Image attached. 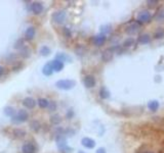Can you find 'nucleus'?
I'll use <instances>...</instances> for the list:
<instances>
[{"mask_svg":"<svg viewBox=\"0 0 164 153\" xmlns=\"http://www.w3.org/2000/svg\"><path fill=\"white\" fill-rule=\"evenodd\" d=\"M51 64H52V69H54V72H61V70L64 69V62H62V61L58 59L52 60Z\"/></svg>","mask_w":164,"mask_h":153,"instance_id":"15","label":"nucleus"},{"mask_svg":"<svg viewBox=\"0 0 164 153\" xmlns=\"http://www.w3.org/2000/svg\"><path fill=\"white\" fill-rule=\"evenodd\" d=\"M83 85L87 89L93 88L95 86V78L92 75H87L83 78Z\"/></svg>","mask_w":164,"mask_h":153,"instance_id":"7","label":"nucleus"},{"mask_svg":"<svg viewBox=\"0 0 164 153\" xmlns=\"http://www.w3.org/2000/svg\"><path fill=\"white\" fill-rule=\"evenodd\" d=\"M23 105H24L25 107L29 108V109H32V108H34L35 105H36V101H35V99L32 98V97H27V98H25L23 100Z\"/></svg>","mask_w":164,"mask_h":153,"instance_id":"12","label":"nucleus"},{"mask_svg":"<svg viewBox=\"0 0 164 153\" xmlns=\"http://www.w3.org/2000/svg\"><path fill=\"white\" fill-rule=\"evenodd\" d=\"M57 107H58V105L54 101H49V105L47 107L49 111H55L57 110Z\"/></svg>","mask_w":164,"mask_h":153,"instance_id":"32","label":"nucleus"},{"mask_svg":"<svg viewBox=\"0 0 164 153\" xmlns=\"http://www.w3.org/2000/svg\"><path fill=\"white\" fill-rule=\"evenodd\" d=\"M24 47V44H23V40H19L17 42H16V44H14V48H23Z\"/></svg>","mask_w":164,"mask_h":153,"instance_id":"35","label":"nucleus"},{"mask_svg":"<svg viewBox=\"0 0 164 153\" xmlns=\"http://www.w3.org/2000/svg\"><path fill=\"white\" fill-rule=\"evenodd\" d=\"M113 54H114V52L112 51V50H111V48L105 50V51L102 53V61H105V62H108V61H110L113 58Z\"/></svg>","mask_w":164,"mask_h":153,"instance_id":"13","label":"nucleus"},{"mask_svg":"<svg viewBox=\"0 0 164 153\" xmlns=\"http://www.w3.org/2000/svg\"><path fill=\"white\" fill-rule=\"evenodd\" d=\"M67 19V12L65 10H58L54 12L51 16V20L52 22L57 25H62V23H65V20Z\"/></svg>","mask_w":164,"mask_h":153,"instance_id":"3","label":"nucleus"},{"mask_svg":"<svg viewBox=\"0 0 164 153\" xmlns=\"http://www.w3.org/2000/svg\"><path fill=\"white\" fill-rule=\"evenodd\" d=\"M30 10L34 14H40L43 11V5L41 2H38V1L32 2L31 6H30Z\"/></svg>","mask_w":164,"mask_h":153,"instance_id":"9","label":"nucleus"},{"mask_svg":"<svg viewBox=\"0 0 164 153\" xmlns=\"http://www.w3.org/2000/svg\"><path fill=\"white\" fill-rule=\"evenodd\" d=\"M13 135L16 138H24L26 136V132L24 130H20V129H16V130H13Z\"/></svg>","mask_w":164,"mask_h":153,"instance_id":"24","label":"nucleus"},{"mask_svg":"<svg viewBox=\"0 0 164 153\" xmlns=\"http://www.w3.org/2000/svg\"><path fill=\"white\" fill-rule=\"evenodd\" d=\"M140 30V23L137 22L131 23L130 25H128L126 29H125V32L128 35H136V33H139Z\"/></svg>","mask_w":164,"mask_h":153,"instance_id":"6","label":"nucleus"},{"mask_svg":"<svg viewBox=\"0 0 164 153\" xmlns=\"http://www.w3.org/2000/svg\"><path fill=\"white\" fill-rule=\"evenodd\" d=\"M143 153H154V152H152V151H145V152H143Z\"/></svg>","mask_w":164,"mask_h":153,"instance_id":"39","label":"nucleus"},{"mask_svg":"<svg viewBox=\"0 0 164 153\" xmlns=\"http://www.w3.org/2000/svg\"><path fill=\"white\" fill-rule=\"evenodd\" d=\"M95 153H107V152H106V150H105V148H99L96 150Z\"/></svg>","mask_w":164,"mask_h":153,"instance_id":"37","label":"nucleus"},{"mask_svg":"<svg viewBox=\"0 0 164 153\" xmlns=\"http://www.w3.org/2000/svg\"><path fill=\"white\" fill-rule=\"evenodd\" d=\"M35 34H36V30H35L34 27H29L25 32V38L29 41L33 40L35 37Z\"/></svg>","mask_w":164,"mask_h":153,"instance_id":"14","label":"nucleus"},{"mask_svg":"<svg viewBox=\"0 0 164 153\" xmlns=\"http://www.w3.org/2000/svg\"><path fill=\"white\" fill-rule=\"evenodd\" d=\"M154 19L156 20L157 22H162L164 20V8H160V9L157 11L154 16Z\"/></svg>","mask_w":164,"mask_h":153,"instance_id":"21","label":"nucleus"},{"mask_svg":"<svg viewBox=\"0 0 164 153\" xmlns=\"http://www.w3.org/2000/svg\"><path fill=\"white\" fill-rule=\"evenodd\" d=\"M4 113H5V116H9V117L13 119V117L16 116V110H14L13 107L8 106V107L4 108Z\"/></svg>","mask_w":164,"mask_h":153,"instance_id":"22","label":"nucleus"},{"mask_svg":"<svg viewBox=\"0 0 164 153\" xmlns=\"http://www.w3.org/2000/svg\"><path fill=\"white\" fill-rule=\"evenodd\" d=\"M134 44V39L132 37H129V38H127V39H125L124 40V42H123V47L124 48H128V47H131Z\"/></svg>","mask_w":164,"mask_h":153,"instance_id":"25","label":"nucleus"},{"mask_svg":"<svg viewBox=\"0 0 164 153\" xmlns=\"http://www.w3.org/2000/svg\"><path fill=\"white\" fill-rule=\"evenodd\" d=\"M78 153H85V152H83V151H78Z\"/></svg>","mask_w":164,"mask_h":153,"instance_id":"40","label":"nucleus"},{"mask_svg":"<svg viewBox=\"0 0 164 153\" xmlns=\"http://www.w3.org/2000/svg\"><path fill=\"white\" fill-rule=\"evenodd\" d=\"M111 31H112V29H111V26H109V25L102 26L101 27V32H102V34H104V35L111 33Z\"/></svg>","mask_w":164,"mask_h":153,"instance_id":"30","label":"nucleus"},{"mask_svg":"<svg viewBox=\"0 0 164 153\" xmlns=\"http://www.w3.org/2000/svg\"><path fill=\"white\" fill-rule=\"evenodd\" d=\"M30 53H31V50L29 49L27 46H24L22 49H20V56L25 57V58H28L29 56H30Z\"/></svg>","mask_w":164,"mask_h":153,"instance_id":"23","label":"nucleus"},{"mask_svg":"<svg viewBox=\"0 0 164 153\" xmlns=\"http://www.w3.org/2000/svg\"><path fill=\"white\" fill-rule=\"evenodd\" d=\"M73 114H74V112H73V110L72 109H70L68 112H67V119H71V117L73 116Z\"/></svg>","mask_w":164,"mask_h":153,"instance_id":"36","label":"nucleus"},{"mask_svg":"<svg viewBox=\"0 0 164 153\" xmlns=\"http://www.w3.org/2000/svg\"><path fill=\"white\" fill-rule=\"evenodd\" d=\"M38 105H39L41 108H47L49 105V101L45 98H40L38 100Z\"/></svg>","mask_w":164,"mask_h":153,"instance_id":"26","label":"nucleus"},{"mask_svg":"<svg viewBox=\"0 0 164 153\" xmlns=\"http://www.w3.org/2000/svg\"><path fill=\"white\" fill-rule=\"evenodd\" d=\"M55 140H57L58 149H60L62 152H71L72 151V148H70V147H68V145H67L66 138L63 134H58Z\"/></svg>","mask_w":164,"mask_h":153,"instance_id":"1","label":"nucleus"},{"mask_svg":"<svg viewBox=\"0 0 164 153\" xmlns=\"http://www.w3.org/2000/svg\"><path fill=\"white\" fill-rule=\"evenodd\" d=\"M99 97H101L102 99H107L110 97V92H109V90H107L106 87H102L101 89H99Z\"/></svg>","mask_w":164,"mask_h":153,"instance_id":"19","label":"nucleus"},{"mask_svg":"<svg viewBox=\"0 0 164 153\" xmlns=\"http://www.w3.org/2000/svg\"><path fill=\"white\" fill-rule=\"evenodd\" d=\"M62 122V117L58 116V114H54L50 117V123H54V125H58Z\"/></svg>","mask_w":164,"mask_h":153,"instance_id":"29","label":"nucleus"},{"mask_svg":"<svg viewBox=\"0 0 164 153\" xmlns=\"http://www.w3.org/2000/svg\"><path fill=\"white\" fill-rule=\"evenodd\" d=\"M55 86L61 90H71L76 86V82L73 80H60L55 83Z\"/></svg>","mask_w":164,"mask_h":153,"instance_id":"2","label":"nucleus"},{"mask_svg":"<svg viewBox=\"0 0 164 153\" xmlns=\"http://www.w3.org/2000/svg\"><path fill=\"white\" fill-rule=\"evenodd\" d=\"M154 37L156 38V39H162L164 38V30L162 28H159L157 29L156 32L154 33Z\"/></svg>","mask_w":164,"mask_h":153,"instance_id":"27","label":"nucleus"},{"mask_svg":"<svg viewBox=\"0 0 164 153\" xmlns=\"http://www.w3.org/2000/svg\"><path fill=\"white\" fill-rule=\"evenodd\" d=\"M22 152L23 153H35L36 152V146L33 143L27 142L22 146Z\"/></svg>","mask_w":164,"mask_h":153,"instance_id":"10","label":"nucleus"},{"mask_svg":"<svg viewBox=\"0 0 164 153\" xmlns=\"http://www.w3.org/2000/svg\"><path fill=\"white\" fill-rule=\"evenodd\" d=\"M150 41H151V37L149 34H143L139 37V43L142 44V45L150 43Z\"/></svg>","mask_w":164,"mask_h":153,"instance_id":"18","label":"nucleus"},{"mask_svg":"<svg viewBox=\"0 0 164 153\" xmlns=\"http://www.w3.org/2000/svg\"><path fill=\"white\" fill-rule=\"evenodd\" d=\"M106 41H107L106 35H104V34H102V33L95 35V36L92 38V43L95 44V46H102V45H104Z\"/></svg>","mask_w":164,"mask_h":153,"instance_id":"8","label":"nucleus"},{"mask_svg":"<svg viewBox=\"0 0 164 153\" xmlns=\"http://www.w3.org/2000/svg\"><path fill=\"white\" fill-rule=\"evenodd\" d=\"M148 107L152 111H156L158 109V107H159V102L157 100H152V101L148 103Z\"/></svg>","mask_w":164,"mask_h":153,"instance_id":"20","label":"nucleus"},{"mask_svg":"<svg viewBox=\"0 0 164 153\" xmlns=\"http://www.w3.org/2000/svg\"><path fill=\"white\" fill-rule=\"evenodd\" d=\"M28 117H29V114L27 111L24 109H20L16 113V116L11 119V120H13V123H24L28 119Z\"/></svg>","mask_w":164,"mask_h":153,"instance_id":"5","label":"nucleus"},{"mask_svg":"<svg viewBox=\"0 0 164 153\" xmlns=\"http://www.w3.org/2000/svg\"><path fill=\"white\" fill-rule=\"evenodd\" d=\"M40 54L42 56H47V55L50 54V49L47 46H42L40 48Z\"/></svg>","mask_w":164,"mask_h":153,"instance_id":"28","label":"nucleus"},{"mask_svg":"<svg viewBox=\"0 0 164 153\" xmlns=\"http://www.w3.org/2000/svg\"><path fill=\"white\" fill-rule=\"evenodd\" d=\"M4 73V67L0 66V76H2Z\"/></svg>","mask_w":164,"mask_h":153,"instance_id":"38","label":"nucleus"},{"mask_svg":"<svg viewBox=\"0 0 164 153\" xmlns=\"http://www.w3.org/2000/svg\"><path fill=\"white\" fill-rule=\"evenodd\" d=\"M30 126H31V129L33 131H38L40 129V126H41L39 122H37V120H34V122H32Z\"/></svg>","mask_w":164,"mask_h":153,"instance_id":"31","label":"nucleus"},{"mask_svg":"<svg viewBox=\"0 0 164 153\" xmlns=\"http://www.w3.org/2000/svg\"><path fill=\"white\" fill-rule=\"evenodd\" d=\"M55 59L60 60L62 62H63V61H69V62H71L72 61L71 56H69V55L66 53H63V52H60V53H58L55 55Z\"/></svg>","mask_w":164,"mask_h":153,"instance_id":"16","label":"nucleus"},{"mask_svg":"<svg viewBox=\"0 0 164 153\" xmlns=\"http://www.w3.org/2000/svg\"><path fill=\"white\" fill-rule=\"evenodd\" d=\"M81 144L85 147V148L92 149V148H95V141L90 139V138H88V137H85L81 140Z\"/></svg>","mask_w":164,"mask_h":153,"instance_id":"11","label":"nucleus"},{"mask_svg":"<svg viewBox=\"0 0 164 153\" xmlns=\"http://www.w3.org/2000/svg\"><path fill=\"white\" fill-rule=\"evenodd\" d=\"M147 3H148V6L150 7V8H152V7H155L156 5L159 4V1H156V0H155V1H153V0H151V1H148Z\"/></svg>","mask_w":164,"mask_h":153,"instance_id":"33","label":"nucleus"},{"mask_svg":"<svg viewBox=\"0 0 164 153\" xmlns=\"http://www.w3.org/2000/svg\"><path fill=\"white\" fill-rule=\"evenodd\" d=\"M42 73H43V75H45V76H47L52 75V73H54V69H52V64H51V62L46 63L45 66H43Z\"/></svg>","mask_w":164,"mask_h":153,"instance_id":"17","label":"nucleus"},{"mask_svg":"<svg viewBox=\"0 0 164 153\" xmlns=\"http://www.w3.org/2000/svg\"><path fill=\"white\" fill-rule=\"evenodd\" d=\"M152 19V16L150 13V11L148 10H143L139 12V14L136 16V22L143 25V23H147L151 20Z\"/></svg>","mask_w":164,"mask_h":153,"instance_id":"4","label":"nucleus"},{"mask_svg":"<svg viewBox=\"0 0 164 153\" xmlns=\"http://www.w3.org/2000/svg\"><path fill=\"white\" fill-rule=\"evenodd\" d=\"M63 33H64V35H65L67 38H71V31H70L68 28H64Z\"/></svg>","mask_w":164,"mask_h":153,"instance_id":"34","label":"nucleus"}]
</instances>
